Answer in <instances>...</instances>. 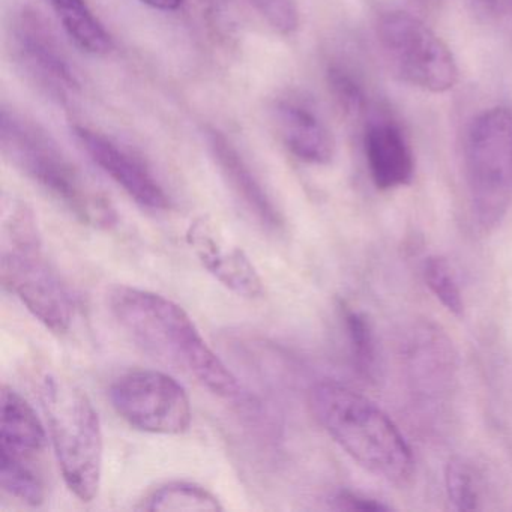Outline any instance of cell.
I'll return each instance as SVG.
<instances>
[{"instance_id":"obj_17","label":"cell","mask_w":512,"mask_h":512,"mask_svg":"<svg viewBox=\"0 0 512 512\" xmlns=\"http://www.w3.org/2000/svg\"><path fill=\"white\" fill-rule=\"evenodd\" d=\"M146 511H223L220 499L202 485L173 481L161 485L143 500Z\"/></svg>"},{"instance_id":"obj_24","label":"cell","mask_w":512,"mask_h":512,"mask_svg":"<svg viewBox=\"0 0 512 512\" xmlns=\"http://www.w3.org/2000/svg\"><path fill=\"white\" fill-rule=\"evenodd\" d=\"M203 17L221 41L235 40L239 16L236 0H200Z\"/></svg>"},{"instance_id":"obj_10","label":"cell","mask_w":512,"mask_h":512,"mask_svg":"<svg viewBox=\"0 0 512 512\" xmlns=\"http://www.w3.org/2000/svg\"><path fill=\"white\" fill-rule=\"evenodd\" d=\"M185 238L203 268L230 292L247 299L263 296L265 287L250 257L209 218L194 220Z\"/></svg>"},{"instance_id":"obj_1","label":"cell","mask_w":512,"mask_h":512,"mask_svg":"<svg viewBox=\"0 0 512 512\" xmlns=\"http://www.w3.org/2000/svg\"><path fill=\"white\" fill-rule=\"evenodd\" d=\"M110 313L145 352L194 377L224 398L241 395L235 374L218 358L184 308L166 296L131 286L110 292Z\"/></svg>"},{"instance_id":"obj_21","label":"cell","mask_w":512,"mask_h":512,"mask_svg":"<svg viewBox=\"0 0 512 512\" xmlns=\"http://www.w3.org/2000/svg\"><path fill=\"white\" fill-rule=\"evenodd\" d=\"M326 79L332 97L347 115L356 116L364 112L367 107V94L352 71L341 65H331Z\"/></svg>"},{"instance_id":"obj_14","label":"cell","mask_w":512,"mask_h":512,"mask_svg":"<svg viewBox=\"0 0 512 512\" xmlns=\"http://www.w3.org/2000/svg\"><path fill=\"white\" fill-rule=\"evenodd\" d=\"M206 139L221 172L251 214L268 229H281L284 221L280 209L235 145L217 128H208Z\"/></svg>"},{"instance_id":"obj_20","label":"cell","mask_w":512,"mask_h":512,"mask_svg":"<svg viewBox=\"0 0 512 512\" xmlns=\"http://www.w3.org/2000/svg\"><path fill=\"white\" fill-rule=\"evenodd\" d=\"M424 277L425 283L445 305L446 310L455 316H461L464 311L463 296L448 260L440 256L428 257L424 263Z\"/></svg>"},{"instance_id":"obj_4","label":"cell","mask_w":512,"mask_h":512,"mask_svg":"<svg viewBox=\"0 0 512 512\" xmlns=\"http://www.w3.org/2000/svg\"><path fill=\"white\" fill-rule=\"evenodd\" d=\"M41 403L65 484L82 502L98 496L104 439L100 416L88 395L68 380L47 374Z\"/></svg>"},{"instance_id":"obj_9","label":"cell","mask_w":512,"mask_h":512,"mask_svg":"<svg viewBox=\"0 0 512 512\" xmlns=\"http://www.w3.org/2000/svg\"><path fill=\"white\" fill-rule=\"evenodd\" d=\"M14 55L29 79L50 98L67 103L79 92V80L58 38L32 8L17 11L11 23Z\"/></svg>"},{"instance_id":"obj_19","label":"cell","mask_w":512,"mask_h":512,"mask_svg":"<svg viewBox=\"0 0 512 512\" xmlns=\"http://www.w3.org/2000/svg\"><path fill=\"white\" fill-rule=\"evenodd\" d=\"M344 323L352 347L353 359L359 373L367 379H374L376 374V344H374L373 329L370 322L361 311L341 305Z\"/></svg>"},{"instance_id":"obj_26","label":"cell","mask_w":512,"mask_h":512,"mask_svg":"<svg viewBox=\"0 0 512 512\" xmlns=\"http://www.w3.org/2000/svg\"><path fill=\"white\" fill-rule=\"evenodd\" d=\"M467 4L473 8L478 16L485 19H497L505 13L509 0H467Z\"/></svg>"},{"instance_id":"obj_16","label":"cell","mask_w":512,"mask_h":512,"mask_svg":"<svg viewBox=\"0 0 512 512\" xmlns=\"http://www.w3.org/2000/svg\"><path fill=\"white\" fill-rule=\"evenodd\" d=\"M58 14L68 37L88 55L103 56L113 49V41L103 23L95 17L86 0H47Z\"/></svg>"},{"instance_id":"obj_12","label":"cell","mask_w":512,"mask_h":512,"mask_svg":"<svg viewBox=\"0 0 512 512\" xmlns=\"http://www.w3.org/2000/svg\"><path fill=\"white\" fill-rule=\"evenodd\" d=\"M275 125L290 154L314 166L334 160L335 140L316 107L295 92L277 98L272 107Z\"/></svg>"},{"instance_id":"obj_18","label":"cell","mask_w":512,"mask_h":512,"mask_svg":"<svg viewBox=\"0 0 512 512\" xmlns=\"http://www.w3.org/2000/svg\"><path fill=\"white\" fill-rule=\"evenodd\" d=\"M0 487L28 505L38 506L46 499V485L35 464L5 455H0Z\"/></svg>"},{"instance_id":"obj_2","label":"cell","mask_w":512,"mask_h":512,"mask_svg":"<svg viewBox=\"0 0 512 512\" xmlns=\"http://www.w3.org/2000/svg\"><path fill=\"white\" fill-rule=\"evenodd\" d=\"M314 418L326 433L362 467L397 487H407L415 460L392 419L359 392L332 380L310 392Z\"/></svg>"},{"instance_id":"obj_7","label":"cell","mask_w":512,"mask_h":512,"mask_svg":"<svg viewBox=\"0 0 512 512\" xmlns=\"http://www.w3.org/2000/svg\"><path fill=\"white\" fill-rule=\"evenodd\" d=\"M109 398L115 412L143 433L178 436L193 419L184 386L163 371H128L112 383Z\"/></svg>"},{"instance_id":"obj_5","label":"cell","mask_w":512,"mask_h":512,"mask_svg":"<svg viewBox=\"0 0 512 512\" xmlns=\"http://www.w3.org/2000/svg\"><path fill=\"white\" fill-rule=\"evenodd\" d=\"M464 169L473 214L484 229L505 217L512 200V110L479 113L464 140Z\"/></svg>"},{"instance_id":"obj_6","label":"cell","mask_w":512,"mask_h":512,"mask_svg":"<svg viewBox=\"0 0 512 512\" xmlns=\"http://www.w3.org/2000/svg\"><path fill=\"white\" fill-rule=\"evenodd\" d=\"M377 41L391 70L401 82L445 94L457 86L460 70L445 41L407 11H388L377 23Z\"/></svg>"},{"instance_id":"obj_13","label":"cell","mask_w":512,"mask_h":512,"mask_svg":"<svg viewBox=\"0 0 512 512\" xmlns=\"http://www.w3.org/2000/svg\"><path fill=\"white\" fill-rule=\"evenodd\" d=\"M364 149L371 179L379 190H395L412 182L415 158L395 122L389 119L371 122L365 130Z\"/></svg>"},{"instance_id":"obj_23","label":"cell","mask_w":512,"mask_h":512,"mask_svg":"<svg viewBox=\"0 0 512 512\" xmlns=\"http://www.w3.org/2000/svg\"><path fill=\"white\" fill-rule=\"evenodd\" d=\"M259 16L281 35H292L299 28V10L295 0H250Z\"/></svg>"},{"instance_id":"obj_8","label":"cell","mask_w":512,"mask_h":512,"mask_svg":"<svg viewBox=\"0 0 512 512\" xmlns=\"http://www.w3.org/2000/svg\"><path fill=\"white\" fill-rule=\"evenodd\" d=\"M2 281L32 316L55 334H65L74 319V299L43 254L38 241L7 242L2 251Z\"/></svg>"},{"instance_id":"obj_27","label":"cell","mask_w":512,"mask_h":512,"mask_svg":"<svg viewBox=\"0 0 512 512\" xmlns=\"http://www.w3.org/2000/svg\"><path fill=\"white\" fill-rule=\"evenodd\" d=\"M140 2L154 8V10L166 11V13L178 11L184 4V0H140Z\"/></svg>"},{"instance_id":"obj_15","label":"cell","mask_w":512,"mask_h":512,"mask_svg":"<svg viewBox=\"0 0 512 512\" xmlns=\"http://www.w3.org/2000/svg\"><path fill=\"white\" fill-rule=\"evenodd\" d=\"M0 403V455L35 464L47 445L43 422L34 407L10 386L2 389Z\"/></svg>"},{"instance_id":"obj_11","label":"cell","mask_w":512,"mask_h":512,"mask_svg":"<svg viewBox=\"0 0 512 512\" xmlns=\"http://www.w3.org/2000/svg\"><path fill=\"white\" fill-rule=\"evenodd\" d=\"M74 136L91 160L134 202L151 211H167L170 208V197L142 161L91 128L74 127Z\"/></svg>"},{"instance_id":"obj_3","label":"cell","mask_w":512,"mask_h":512,"mask_svg":"<svg viewBox=\"0 0 512 512\" xmlns=\"http://www.w3.org/2000/svg\"><path fill=\"white\" fill-rule=\"evenodd\" d=\"M0 145L20 172L80 223L95 229H110L118 223L110 200L71 163L58 143L43 128L7 107L0 113Z\"/></svg>"},{"instance_id":"obj_25","label":"cell","mask_w":512,"mask_h":512,"mask_svg":"<svg viewBox=\"0 0 512 512\" xmlns=\"http://www.w3.org/2000/svg\"><path fill=\"white\" fill-rule=\"evenodd\" d=\"M335 506L338 509H349V511H388L389 506L371 497L353 493V491H340L334 497Z\"/></svg>"},{"instance_id":"obj_22","label":"cell","mask_w":512,"mask_h":512,"mask_svg":"<svg viewBox=\"0 0 512 512\" xmlns=\"http://www.w3.org/2000/svg\"><path fill=\"white\" fill-rule=\"evenodd\" d=\"M446 493L458 511H473L479 508L472 470L463 458H452L445 470Z\"/></svg>"}]
</instances>
